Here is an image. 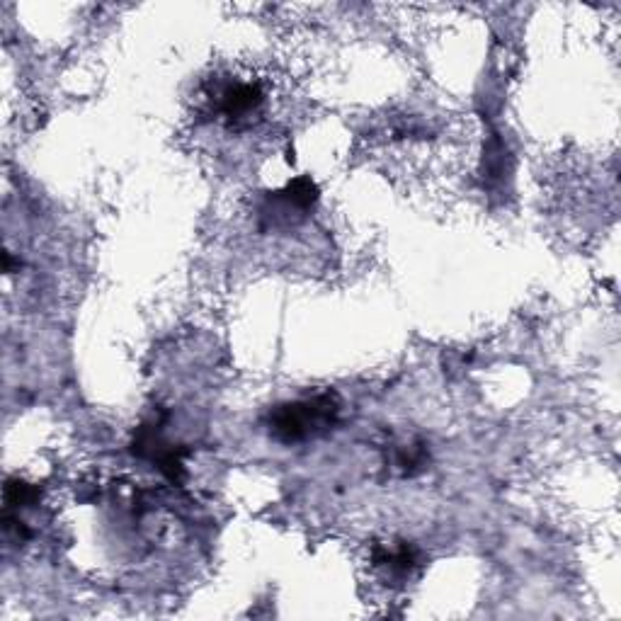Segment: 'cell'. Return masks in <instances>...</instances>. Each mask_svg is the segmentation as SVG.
<instances>
[{
    "instance_id": "7a4b0ae2",
    "label": "cell",
    "mask_w": 621,
    "mask_h": 621,
    "mask_svg": "<svg viewBox=\"0 0 621 621\" xmlns=\"http://www.w3.org/2000/svg\"><path fill=\"white\" fill-rule=\"evenodd\" d=\"M318 185L311 178H296L284 187L282 192H275L270 197V207L265 209V216L270 221H292L294 214L309 212L318 202Z\"/></svg>"
},
{
    "instance_id": "6da1fadb",
    "label": "cell",
    "mask_w": 621,
    "mask_h": 621,
    "mask_svg": "<svg viewBox=\"0 0 621 621\" xmlns=\"http://www.w3.org/2000/svg\"><path fill=\"white\" fill-rule=\"evenodd\" d=\"M340 420V401L335 393L296 398L279 403L267 413V430L272 440L282 444H301L328 435Z\"/></svg>"
},
{
    "instance_id": "5b68a950",
    "label": "cell",
    "mask_w": 621,
    "mask_h": 621,
    "mask_svg": "<svg viewBox=\"0 0 621 621\" xmlns=\"http://www.w3.org/2000/svg\"><path fill=\"white\" fill-rule=\"evenodd\" d=\"M42 498V488L34 486V483L20 481V478H10L5 483L3 500H5V510L8 512H20L27 510V507H34Z\"/></svg>"
},
{
    "instance_id": "8992f818",
    "label": "cell",
    "mask_w": 621,
    "mask_h": 621,
    "mask_svg": "<svg viewBox=\"0 0 621 621\" xmlns=\"http://www.w3.org/2000/svg\"><path fill=\"white\" fill-rule=\"evenodd\" d=\"M427 464V449L423 442H410L401 444L396 449V457H393V469L401 471L403 476H413L418 471H423Z\"/></svg>"
},
{
    "instance_id": "3957f363",
    "label": "cell",
    "mask_w": 621,
    "mask_h": 621,
    "mask_svg": "<svg viewBox=\"0 0 621 621\" xmlns=\"http://www.w3.org/2000/svg\"><path fill=\"white\" fill-rule=\"evenodd\" d=\"M260 105H262V88L258 83L236 81L221 90L219 107L221 112H224V117L233 119V122L250 117Z\"/></svg>"
},
{
    "instance_id": "277c9868",
    "label": "cell",
    "mask_w": 621,
    "mask_h": 621,
    "mask_svg": "<svg viewBox=\"0 0 621 621\" xmlns=\"http://www.w3.org/2000/svg\"><path fill=\"white\" fill-rule=\"evenodd\" d=\"M374 566L386 568L391 578H408L410 573L418 568V551L410 544H398L389 549V546H376L374 549Z\"/></svg>"
}]
</instances>
